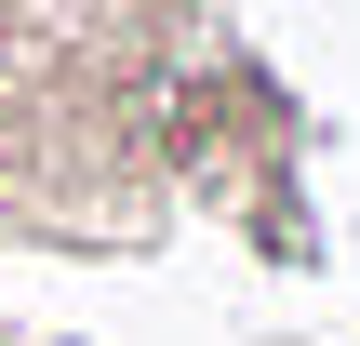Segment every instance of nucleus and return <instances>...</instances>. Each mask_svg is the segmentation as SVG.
<instances>
[{
    "instance_id": "1",
    "label": "nucleus",
    "mask_w": 360,
    "mask_h": 346,
    "mask_svg": "<svg viewBox=\"0 0 360 346\" xmlns=\"http://www.w3.org/2000/svg\"><path fill=\"white\" fill-rule=\"evenodd\" d=\"M0 13H13V0H0Z\"/></svg>"
}]
</instances>
